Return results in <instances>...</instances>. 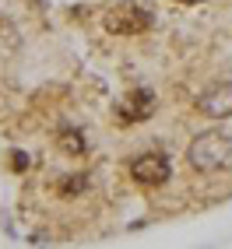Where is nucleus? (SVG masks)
<instances>
[{"label":"nucleus","mask_w":232,"mask_h":249,"mask_svg":"<svg viewBox=\"0 0 232 249\" xmlns=\"http://www.w3.org/2000/svg\"><path fill=\"white\" fill-rule=\"evenodd\" d=\"M187 158L197 172H222L232 165V137L222 130H204L190 141Z\"/></svg>","instance_id":"obj_1"},{"label":"nucleus","mask_w":232,"mask_h":249,"mask_svg":"<svg viewBox=\"0 0 232 249\" xmlns=\"http://www.w3.org/2000/svg\"><path fill=\"white\" fill-rule=\"evenodd\" d=\"M169 176H173V161L165 151H148L130 161V179L137 186H162V182H169Z\"/></svg>","instance_id":"obj_2"},{"label":"nucleus","mask_w":232,"mask_h":249,"mask_svg":"<svg viewBox=\"0 0 232 249\" xmlns=\"http://www.w3.org/2000/svg\"><path fill=\"white\" fill-rule=\"evenodd\" d=\"M102 25H106L109 36H137V32H144L152 25V14L134 7V4H116V7L106 11Z\"/></svg>","instance_id":"obj_3"},{"label":"nucleus","mask_w":232,"mask_h":249,"mask_svg":"<svg viewBox=\"0 0 232 249\" xmlns=\"http://www.w3.org/2000/svg\"><path fill=\"white\" fill-rule=\"evenodd\" d=\"M152 112H155V91H148V88L130 91L113 109V116H116L120 126H130V123H137V120H144V116H152Z\"/></svg>","instance_id":"obj_4"},{"label":"nucleus","mask_w":232,"mask_h":249,"mask_svg":"<svg viewBox=\"0 0 232 249\" xmlns=\"http://www.w3.org/2000/svg\"><path fill=\"white\" fill-rule=\"evenodd\" d=\"M197 109H201L208 120H225V116H232V85L218 81V85L204 88L197 95Z\"/></svg>","instance_id":"obj_5"},{"label":"nucleus","mask_w":232,"mask_h":249,"mask_svg":"<svg viewBox=\"0 0 232 249\" xmlns=\"http://www.w3.org/2000/svg\"><path fill=\"white\" fill-rule=\"evenodd\" d=\"M88 190V172H71V176H60L57 182V193L60 196H77Z\"/></svg>","instance_id":"obj_6"},{"label":"nucleus","mask_w":232,"mask_h":249,"mask_svg":"<svg viewBox=\"0 0 232 249\" xmlns=\"http://www.w3.org/2000/svg\"><path fill=\"white\" fill-rule=\"evenodd\" d=\"M57 144H60V147H63L67 155H85V134H81V130H74V126L60 130Z\"/></svg>","instance_id":"obj_7"},{"label":"nucleus","mask_w":232,"mask_h":249,"mask_svg":"<svg viewBox=\"0 0 232 249\" xmlns=\"http://www.w3.org/2000/svg\"><path fill=\"white\" fill-rule=\"evenodd\" d=\"M11 169H14V172H25V169H28V155H25V151H14V155H11Z\"/></svg>","instance_id":"obj_8"},{"label":"nucleus","mask_w":232,"mask_h":249,"mask_svg":"<svg viewBox=\"0 0 232 249\" xmlns=\"http://www.w3.org/2000/svg\"><path fill=\"white\" fill-rule=\"evenodd\" d=\"M187 4H197V0H187Z\"/></svg>","instance_id":"obj_9"}]
</instances>
